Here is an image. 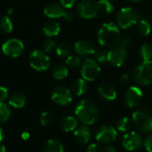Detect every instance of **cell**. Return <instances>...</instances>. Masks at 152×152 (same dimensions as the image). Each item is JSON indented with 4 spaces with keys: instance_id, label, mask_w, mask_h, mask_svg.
I'll list each match as a JSON object with an SVG mask.
<instances>
[{
    "instance_id": "6da1fadb",
    "label": "cell",
    "mask_w": 152,
    "mask_h": 152,
    "mask_svg": "<svg viewBox=\"0 0 152 152\" xmlns=\"http://www.w3.org/2000/svg\"><path fill=\"white\" fill-rule=\"evenodd\" d=\"M99 114L97 105L90 100H82L75 110L76 118L85 126L93 125L98 119Z\"/></svg>"
},
{
    "instance_id": "7a4b0ae2",
    "label": "cell",
    "mask_w": 152,
    "mask_h": 152,
    "mask_svg": "<svg viewBox=\"0 0 152 152\" xmlns=\"http://www.w3.org/2000/svg\"><path fill=\"white\" fill-rule=\"evenodd\" d=\"M97 37L102 45L105 47H114L119 43L121 36L118 27L112 22H108L102 24L100 28Z\"/></svg>"
},
{
    "instance_id": "3957f363",
    "label": "cell",
    "mask_w": 152,
    "mask_h": 152,
    "mask_svg": "<svg viewBox=\"0 0 152 152\" xmlns=\"http://www.w3.org/2000/svg\"><path fill=\"white\" fill-rule=\"evenodd\" d=\"M133 123L142 133L152 132V112L146 108L138 109L133 113Z\"/></svg>"
},
{
    "instance_id": "277c9868",
    "label": "cell",
    "mask_w": 152,
    "mask_h": 152,
    "mask_svg": "<svg viewBox=\"0 0 152 152\" xmlns=\"http://www.w3.org/2000/svg\"><path fill=\"white\" fill-rule=\"evenodd\" d=\"M133 77L141 86L152 85V61H142L134 69Z\"/></svg>"
},
{
    "instance_id": "5b68a950",
    "label": "cell",
    "mask_w": 152,
    "mask_h": 152,
    "mask_svg": "<svg viewBox=\"0 0 152 152\" xmlns=\"http://www.w3.org/2000/svg\"><path fill=\"white\" fill-rule=\"evenodd\" d=\"M28 61L30 66L37 71H45L50 67V59L43 50H34L29 54Z\"/></svg>"
},
{
    "instance_id": "8992f818",
    "label": "cell",
    "mask_w": 152,
    "mask_h": 152,
    "mask_svg": "<svg viewBox=\"0 0 152 152\" xmlns=\"http://www.w3.org/2000/svg\"><path fill=\"white\" fill-rule=\"evenodd\" d=\"M139 19L137 12L131 7H124L117 14L118 25L122 28H127L137 23Z\"/></svg>"
},
{
    "instance_id": "52a82bcc",
    "label": "cell",
    "mask_w": 152,
    "mask_h": 152,
    "mask_svg": "<svg viewBox=\"0 0 152 152\" xmlns=\"http://www.w3.org/2000/svg\"><path fill=\"white\" fill-rule=\"evenodd\" d=\"M101 74V67L95 60L87 59L82 64L81 75L82 78L86 81H94L99 77Z\"/></svg>"
},
{
    "instance_id": "ba28073f",
    "label": "cell",
    "mask_w": 152,
    "mask_h": 152,
    "mask_svg": "<svg viewBox=\"0 0 152 152\" xmlns=\"http://www.w3.org/2000/svg\"><path fill=\"white\" fill-rule=\"evenodd\" d=\"M77 12L85 19H93L100 13L98 4L94 0H81L77 5Z\"/></svg>"
},
{
    "instance_id": "9c48e42d",
    "label": "cell",
    "mask_w": 152,
    "mask_h": 152,
    "mask_svg": "<svg viewBox=\"0 0 152 152\" xmlns=\"http://www.w3.org/2000/svg\"><path fill=\"white\" fill-rule=\"evenodd\" d=\"M2 51L6 56L17 58L23 53L24 45L20 40L17 38H11L3 44Z\"/></svg>"
},
{
    "instance_id": "30bf717a",
    "label": "cell",
    "mask_w": 152,
    "mask_h": 152,
    "mask_svg": "<svg viewBox=\"0 0 152 152\" xmlns=\"http://www.w3.org/2000/svg\"><path fill=\"white\" fill-rule=\"evenodd\" d=\"M52 100L58 105L65 106L71 102L72 94L69 88L63 86H58L52 92Z\"/></svg>"
},
{
    "instance_id": "8fae6325",
    "label": "cell",
    "mask_w": 152,
    "mask_h": 152,
    "mask_svg": "<svg viewBox=\"0 0 152 152\" xmlns=\"http://www.w3.org/2000/svg\"><path fill=\"white\" fill-rule=\"evenodd\" d=\"M127 58L126 48L121 45H116L112 47L110 51L108 53V61L115 67L122 66Z\"/></svg>"
},
{
    "instance_id": "7c38bea8",
    "label": "cell",
    "mask_w": 152,
    "mask_h": 152,
    "mask_svg": "<svg viewBox=\"0 0 152 152\" xmlns=\"http://www.w3.org/2000/svg\"><path fill=\"white\" fill-rule=\"evenodd\" d=\"M117 130L111 126H101L95 134V139L101 144H110L117 139Z\"/></svg>"
},
{
    "instance_id": "4fadbf2b",
    "label": "cell",
    "mask_w": 152,
    "mask_h": 152,
    "mask_svg": "<svg viewBox=\"0 0 152 152\" xmlns=\"http://www.w3.org/2000/svg\"><path fill=\"white\" fill-rule=\"evenodd\" d=\"M143 143L141 134L136 132H128L126 133L122 139L123 147L128 151H134L142 147Z\"/></svg>"
},
{
    "instance_id": "5bb4252c",
    "label": "cell",
    "mask_w": 152,
    "mask_h": 152,
    "mask_svg": "<svg viewBox=\"0 0 152 152\" xmlns=\"http://www.w3.org/2000/svg\"><path fill=\"white\" fill-rule=\"evenodd\" d=\"M142 91L137 86H131L125 94V102L129 108H136L142 101Z\"/></svg>"
},
{
    "instance_id": "9a60e30c",
    "label": "cell",
    "mask_w": 152,
    "mask_h": 152,
    "mask_svg": "<svg viewBox=\"0 0 152 152\" xmlns=\"http://www.w3.org/2000/svg\"><path fill=\"white\" fill-rule=\"evenodd\" d=\"M75 51L76 53L83 57H86V56H90V55H94L95 53V47L94 45L86 39H81L78 40L77 42H76L75 44Z\"/></svg>"
},
{
    "instance_id": "2e32d148",
    "label": "cell",
    "mask_w": 152,
    "mask_h": 152,
    "mask_svg": "<svg viewBox=\"0 0 152 152\" xmlns=\"http://www.w3.org/2000/svg\"><path fill=\"white\" fill-rule=\"evenodd\" d=\"M67 10L64 9V7L58 3H50L48 4L45 9H44V12L45 14L49 17V18H60V17H63L66 14Z\"/></svg>"
},
{
    "instance_id": "e0dca14e",
    "label": "cell",
    "mask_w": 152,
    "mask_h": 152,
    "mask_svg": "<svg viewBox=\"0 0 152 152\" xmlns=\"http://www.w3.org/2000/svg\"><path fill=\"white\" fill-rule=\"evenodd\" d=\"M99 95L105 101H114L117 98V89L110 83H103L98 87Z\"/></svg>"
},
{
    "instance_id": "ac0fdd59",
    "label": "cell",
    "mask_w": 152,
    "mask_h": 152,
    "mask_svg": "<svg viewBox=\"0 0 152 152\" xmlns=\"http://www.w3.org/2000/svg\"><path fill=\"white\" fill-rule=\"evenodd\" d=\"M74 137L76 141L81 144L87 143L91 139V133L89 128L86 126H83L77 128L74 132Z\"/></svg>"
},
{
    "instance_id": "d6986e66",
    "label": "cell",
    "mask_w": 152,
    "mask_h": 152,
    "mask_svg": "<svg viewBox=\"0 0 152 152\" xmlns=\"http://www.w3.org/2000/svg\"><path fill=\"white\" fill-rule=\"evenodd\" d=\"M61 26L59 22L55 20H49L47 21L43 28V32L47 37H55L60 33Z\"/></svg>"
},
{
    "instance_id": "ffe728a7",
    "label": "cell",
    "mask_w": 152,
    "mask_h": 152,
    "mask_svg": "<svg viewBox=\"0 0 152 152\" xmlns=\"http://www.w3.org/2000/svg\"><path fill=\"white\" fill-rule=\"evenodd\" d=\"M77 126V119L72 116L65 117L61 121V127L64 132H71L76 130Z\"/></svg>"
},
{
    "instance_id": "44dd1931",
    "label": "cell",
    "mask_w": 152,
    "mask_h": 152,
    "mask_svg": "<svg viewBox=\"0 0 152 152\" xmlns=\"http://www.w3.org/2000/svg\"><path fill=\"white\" fill-rule=\"evenodd\" d=\"M26 103V97L20 93H14L9 98V105L15 108L20 109Z\"/></svg>"
},
{
    "instance_id": "7402d4cb",
    "label": "cell",
    "mask_w": 152,
    "mask_h": 152,
    "mask_svg": "<svg viewBox=\"0 0 152 152\" xmlns=\"http://www.w3.org/2000/svg\"><path fill=\"white\" fill-rule=\"evenodd\" d=\"M44 152H64V148L60 141L56 139H51L45 142Z\"/></svg>"
},
{
    "instance_id": "603a6c76",
    "label": "cell",
    "mask_w": 152,
    "mask_h": 152,
    "mask_svg": "<svg viewBox=\"0 0 152 152\" xmlns=\"http://www.w3.org/2000/svg\"><path fill=\"white\" fill-rule=\"evenodd\" d=\"M72 92L77 96L83 95L87 90V83L84 78H78L72 84Z\"/></svg>"
},
{
    "instance_id": "cb8c5ba5",
    "label": "cell",
    "mask_w": 152,
    "mask_h": 152,
    "mask_svg": "<svg viewBox=\"0 0 152 152\" xmlns=\"http://www.w3.org/2000/svg\"><path fill=\"white\" fill-rule=\"evenodd\" d=\"M52 75H53V77L54 79L61 80V79H64L65 77H68L69 69H68L67 66L60 64V65H57L53 68Z\"/></svg>"
},
{
    "instance_id": "d4e9b609",
    "label": "cell",
    "mask_w": 152,
    "mask_h": 152,
    "mask_svg": "<svg viewBox=\"0 0 152 152\" xmlns=\"http://www.w3.org/2000/svg\"><path fill=\"white\" fill-rule=\"evenodd\" d=\"M99 12L104 14H110L114 11V5L110 0H99L97 2Z\"/></svg>"
},
{
    "instance_id": "484cf974",
    "label": "cell",
    "mask_w": 152,
    "mask_h": 152,
    "mask_svg": "<svg viewBox=\"0 0 152 152\" xmlns=\"http://www.w3.org/2000/svg\"><path fill=\"white\" fill-rule=\"evenodd\" d=\"M139 55L142 61H151L152 45L150 44H143L139 49Z\"/></svg>"
},
{
    "instance_id": "4316f807",
    "label": "cell",
    "mask_w": 152,
    "mask_h": 152,
    "mask_svg": "<svg viewBox=\"0 0 152 152\" xmlns=\"http://www.w3.org/2000/svg\"><path fill=\"white\" fill-rule=\"evenodd\" d=\"M72 52V47L67 43H61L56 47V53L60 57H68Z\"/></svg>"
},
{
    "instance_id": "83f0119b",
    "label": "cell",
    "mask_w": 152,
    "mask_h": 152,
    "mask_svg": "<svg viewBox=\"0 0 152 152\" xmlns=\"http://www.w3.org/2000/svg\"><path fill=\"white\" fill-rule=\"evenodd\" d=\"M117 127H118V130L120 132H123V133L128 132L131 127V123H130L129 118L128 117L120 118L117 122Z\"/></svg>"
},
{
    "instance_id": "f1b7e54d",
    "label": "cell",
    "mask_w": 152,
    "mask_h": 152,
    "mask_svg": "<svg viewBox=\"0 0 152 152\" xmlns=\"http://www.w3.org/2000/svg\"><path fill=\"white\" fill-rule=\"evenodd\" d=\"M11 116V109L10 107L4 103L0 102V123L6 122Z\"/></svg>"
},
{
    "instance_id": "f546056e",
    "label": "cell",
    "mask_w": 152,
    "mask_h": 152,
    "mask_svg": "<svg viewBox=\"0 0 152 152\" xmlns=\"http://www.w3.org/2000/svg\"><path fill=\"white\" fill-rule=\"evenodd\" d=\"M137 30L138 32L142 35V36H148L151 33V24L145 20H142L137 23Z\"/></svg>"
},
{
    "instance_id": "4dcf8cb0",
    "label": "cell",
    "mask_w": 152,
    "mask_h": 152,
    "mask_svg": "<svg viewBox=\"0 0 152 152\" xmlns=\"http://www.w3.org/2000/svg\"><path fill=\"white\" fill-rule=\"evenodd\" d=\"M0 27L2 30L5 33H10L12 30V23L11 19L8 16H4L0 20Z\"/></svg>"
},
{
    "instance_id": "1f68e13d",
    "label": "cell",
    "mask_w": 152,
    "mask_h": 152,
    "mask_svg": "<svg viewBox=\"0 0 152 152\" xmlns=\"http://www.w3.org/2000/svg\"><path fill=\"white\" fill-rule=\"evenodd\" d=\"M66 65L69 68L72 69H76L77 67L80 66L81 64V60L78 56H73V55H69L67 57L66 61H65Z\"/></svg>"
},
{
    "instance_id": "d6a6232c",
    "label": "cell",
    "mask_w": 152,
    "mask_h": 152,
    "mask_svg": "<svg viewBox=\"0 0 152 152\" xmlns=\"http://www.w3.org/2000/svg\"><path fill=\"white\" fill-rule=\"evenodd\" d=\"M108 53L105 49H98L94 53L95 59L100 63H104L108 61Z\"/></svg>"
},
{
    "instance_id": "836d02e7",
    "label": "cell",
    "mask_w": 152,
    "mask_h": 152,
    "mask_svg": "<svg viewBox=\"0 0 152 152\" xmlns=\"http://www.w3.org/2000/svg\"><path fill=\"white\" fill-rule=\"evenodd\" d=\"M55 47H56V43L53 39H47L43 44V51H45L46 53L53 52L55 49Z\"/></svg>"
},
{
    "instance_id": "e575fe53",
    "label": "cell",
    "mask_w": 152,
    "mask_h": 152,
    "mask_svg": "<svg viewBox=\"0 0 152 152\" xmlns=\"http://www.w3.org/2000/svg\"><path fill=\"white\" fill-rule=\"evenodd\" d=\"M53 120V116L51 113L47 112V111H45L42 113L41 117H40V123L42 126H47L49 125Z\"/></svg>"
},
{
    "instance_id": "d590c367",
    "label": "cell",
    "mask_w": 152,
    "mask_h": 152,
    "mask_svg": "<svg viewBox=\"0 0 152 152\" xmlns=\"http://www.w3.org/2000/svg\"><path fill=\"white\" fill-rule=\"evenodd\" d=\"M86 152H105L104 151V148L98 143H93L91 145L88 146Z\"/></svg>"
},
{
    "instance_id": "8d00e7d4",
    "label": "cell",
    "mask_w": 152,
    "mask_h": 152,
    "mask_svg": "<svg viewBox=\"0 0 152 152\" xmlns=\"http://www.w3.org/2000/svg\"><path fill=\"white\" fill-rule=\"evenodd\" d=\"M143 145L148 152H152V134L149 135L143 142Z\"/></svg>"
},
{
    "instance_id": "74e56055",
    "label": "cell",
    "mask_w": 152,
    "mask_h": 152,
    "mask_svg": "<svg viewBox=\"0 0 152 152\" xmlns=\"http://www.w3.org/2000/svg\"><path fill=\"white\" fill-rule=\"evenodd\" d=\"M8 97V90L4 86H0V102H4Z\"/></svg>"
},
{
    "instance_id": "f35d334b",
    "label": "cell",
    "mask_w": 152,
    "mask_h": 152,
    "mask_svg": "<svg viewBox=\"0 0 152 152\" xmlns=\"http://www.w3.org/2000/svg\"><path fill=\"white\" fill-rule=\"evenodd\" d=\"M131 42H132L131 38L128 37H126H126H120V40H119L120 45L123 46V47H125V48L128 47L131 45Z\"/></svg>"
},
{
    "instance_id": "ab89813d",
    "label": "cell",
    "mask_w": 152,
    "mask_h": 152,
    "mask_svg": "<svg viewBox=\"0 0 152 152\" xmlns=\"http://www.w3.org/2000/svg\"><path fill=\"white\" fill-rule=\"evenodd\" d=\"M75 1H76V0H60L61 4L64 8H66V9L71 8V7L74 5Z\"/></svg>"
},
{
    "instance_id": "60d3db41",
    "label": "cell",
    "mask_w": 152,
    "mask_h": 152,
    "mask_svg": "<svg viewBox=\"0 0 152 152\" xmlns=\"http://www.w3.org/2000/svg\"><path fill=\"white\" fill-rule=\"evenodd\" d=\"M120 80H121V83L122 84L127 85L130 82V77H129L128 74H123L122 77H121V78H120Z\"/></svg>"
},
{
    "instance_id": "b9f144b4",
    "label": "cell",
    "mask_w": 152,
    "mask_h": 152,
    "mask_svg": "<svg viewBox=\"0 0 152 152\" xmlns=\"http://www.w3.org/2000/svg\"><path fill=\"white\" fill-rule=\"evenodd\" d=\"M64 19H65L66 20H72V19H73V13H72L69 10H67L66 14H65V16H64Z\"/></svg>"
},
{
    "instance_id": "7bdbcfd3",
    "label": "cell",
    "mask_w": 152,
    "mask_h": 152,
    "mask_svg": "<svg viewBox=\"0 0 152 152\" xmlns=\"http://www.w3.org/2000/svg\"><path fill=\"white\" fill-rule=\"evenodd\" d=\"M5 136H6V134H5L4 130L3 128H1V127H0V142H2L4 140Z\"/></svg>"
},
{
    "instance_id": "ee69618b",
    "label": "cell",
    "mask_w": 152,
    "mask_h": 152,
    "mask_svg": "<svg viewBox=\"0 0 152 152\" xmlns=\"http://www.w3.org/2000/svg\"><path fill=\"white\" fill-rule=\"evenodd\" d=\"M29 137H30V134H29V133L28 132H27V131H24L22 134H21V138L23 139V140H28V139H29Z\"/></svg>"
},
{
    "instance_id": "f6af8a7d",
    "label": "cell",
    "mask_w": 152,
    "mask_h": 152,
    "mask_svg": "<svg viewBox=\"0 0 152 152\" xmlns=\"http://www.w3.org/2000/svg\"><path fill=\"white\" fill-rule=\"evenodd\" d=\"M104 151L105 152H116V148L114 146H107L105 149H104Z\"/></svg>"
},
{
    "instance_id": "bcb514c9",
    "label": "cell",
    "mask_w": 152,
    "mask_h": 152,
    "mask_svg": "<svg viewBox=\"0 0 152 152\" xmlns=\"http://www.w3.org/2000/svg\"><path fill=\"white\" fill-rule=\"evenodd\" d=\"M0 152H6L5 147L2 144H0Z\"/></svg>"
},
{
    "instance_id": "7dc6e473",
    "label": "cell",
    "mask_w": 152,
    "mask_h": 152,
    "mask_svg": "<svg viewBox=\"0 0 152 152\" xmlns=\"http://www.w3.org/2000/svg\"><path fill=\"white\" fill-rule=\"evenodd\" d=\"M12 12H13V8H10V9L8 10V14H11Z\"/></svg>"
},
{
    "instance_id": "c3c4849f",
    "label": "cell",
    "mask_w": 152,
    "mask_h": 152,
    "mask_svg": "<svg viewBox=\"0 0 152 152\" xmlns=\"http://www.w3.org/2000/svg\"><path fill=\"white\" fill-rule=\"evenodd\" d=\"M129 1H133V2H137V1H141V0H129Z\"/></svg>"
},
{
    "instance_id": "681fc988",
    "label": "cell",
    "mask_w": 152,
    "mask_h": 152,
    "mask_svg": "<svg viewBox=\"0 0 152 152\" xmlns=\"http://www.w3.org/2000/svg\"><path fill=\"white\" fill-rule=\"evenodd\" d=\"M148 1H150V2H152V0H148Z\"/></svg>"
}]
</instances>
